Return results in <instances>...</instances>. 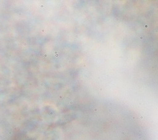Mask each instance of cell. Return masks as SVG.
Here are the masks:
<instances>
[{"label": "cell", "mask_w": 158, "mask_h": 140, "mask_svg": "<svg viewBox=\"0 0 158 140\" xmlns=\"http://www.w3.org/2000/svg\"><path fill=\"white\" fill-rule=\"evenodd\" d=\"M145 28H148V25H145Z\"/></svg>", "instance_id": "obj_1"}, {"label": "cell", "mask_w": 158, "mask_h": 140, "mask_svg": "<svg viewBox=\"0 0 158 140\" xmlns=\"http://www.w3.org/2000/svg\"><path fill=\"white\" fill-rule=\"evenodd\" d=\"M140 39H141V40L143 39V37H140Z\"/></svg>", "instance_id": "obj_2"}, {"label": "cell", "mask_w": 158, "mask_h": 140, "mask_svg": "<svg viewBox=\"0 0 158 140\" xmlns=\"http://www.w3.org/2000/svg\"><path fill=\"white\" fill-rule=\"evenodd\" d=\"M55 54H58V52L55 51Z\"/></svg>", "instance_id": "obj_3"}, {"label": "cell", "mask_w": 158, "mask_h": 140, "mask_svg": "<svg viewBox=\"0 0 158 140\" xmlns=\"http://www.w3.org/2000/svg\"><path fill=\"white\" fill-rule=\"evenodd\" d=\"M47 56H48V55H47V54H44V57H46V58Z\"/></svg>", "instance_id": "obj_4"}, {"label": "cell", "mask_w": 158, "mask_h": 140, "mask_svg": "<svg viewBox=\"0 0 158 140\" xmlns=\"http://www.w3.org/2000/svg\"><path fill=\"white\" fill-rule=\"evenodd\" d=\"M56 57H58V54H56Z\"/></svg>", "instance_id": "obj_5"}]
</instances>
